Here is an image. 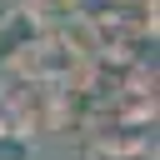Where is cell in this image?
Masks as SVG:
<instances>
[{
    "mask_svg": "<svg viewBox=\"0 0 160 160\" xmlns=\"http://www.w3.org/2000/svg\"><path fill=\"white\" fill-rule=\"evenodd\" d=\"M15 15H20V0H0V35L15 25Z\"/></svg>",
    "mask_w": 160,
    "mask_h": 160,
    "instance_id": "3957f363",
    "label": "cell"
},
{
    "mask_svg": "<svg viewBox=\"0 0 160 160\" xmlns=\"http://www.w3.org/2000/svg\"><path fill=\"white\" fill-rule=\"evenodd\" d=\"M80 10H85V0H20V20H30L35 35H55Z\"/></svg>",
    "mask_w": 160,
    "mask_h": 160,
    "instance_id": "7a4b0ae2",
    "label": "cell"
},
{
    "mask_svg": "<svg viewBox=\"0 0 160 160\" xmlns=\"http://www.w3.org/2000/svg\"><path fill=\"white\" fill-rule=\"evenodd\" d=\"M80 65H85V60H80L60 35H35V30H30V40L10 55V70H15L20 80H45V85H65Z\"/></svg>",
    "mask_w": 160,
    "mask_h": 160,
    "instance_id": "6da1fadb",
    "label": "cell"
}]
</instances>
